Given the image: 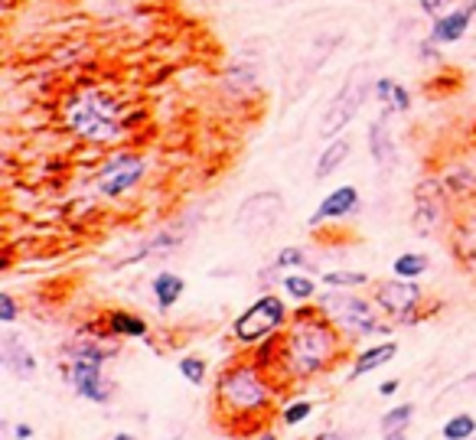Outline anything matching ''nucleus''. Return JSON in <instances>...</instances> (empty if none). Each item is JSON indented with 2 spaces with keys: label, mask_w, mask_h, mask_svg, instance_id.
Returning <instances> with one entry per match:
<instances>
[{
  "label": "nucleus",
  "mask_w": 476,
  "mask_h": 440,
  "mask_svg": "<svg viewBox=\"0 0 476 440\" xmlns=\"http://www.w3.org/2000/svg\"><path fill=\"white\" fill-rule=\"evenodd\" d=\"M281 278H284V271L281 268H278V264H268V268H261V271H258V288L261 290H268L271 288V284H281Z\"/></svg>",
  "instance_id": "obj_32"
},
{
  "label": "nucleus",
  "mask_w": 476,
  "mask_h": 440,
  "mask_svg": "<svg viewBox=\"0 0 476 440\" xmlns=\"http://www.w3.org/2000/svg\"><path fill=\"white\" fill-rule=\"evenodd\" d=\"M261 85V60H248V56H238L235 66L229 69L225 76V88L232 95H252L258 92Z\"/></svg>",
  "instance_id": "obj_21"
},
{
  "label": "nucleus",
  "mask_w": 476,
  "mask_h": 440,
  "mask_svg": "<svg viewBox=\"0 0 476 440\" xmlns=\"http://www.w3.org/2000/svg\"><path fill=\"white\" fill-rule=\"evenodd\" d=\"M441 437L444 440H473L476 437V415H470V411H457V415H451L441 424Z\"/></svg>",
  "instance_id": "obj_28"
},
{
  "label": "nucleus",
  "mask_w": 476,
  "mask_h": 440,
  "mask_svg": "<svg viewBox=\"0 0 476 440\" xmlns=\"http://www.w3.org/2000/svg\"><path fill=\"white\" fill-rule=\"evenodd\" d=\"M258 440H281V437H278V431H261L258 434Z\"/></svg>",
  "instance_id": "obj_39"
},
{
  "label": "nucleus",
  "mask_w": 476,
  "mask_h": 440,
  "mask_svg": "<svg viewBox=\"0 0 476 440\" xmlns=\"http://www.w3.org/2000/svg\"><path fill=\"white\" fill-rule=\"evenodd\" d=\"M316 405L310 399H294V401H284L281 408H278V421L288 424V427H300V424H307L310 417H314Z\"/></svg>",
  "instance_id": "obj_29"
},
{
  "label": "nucleus",
  "mask_w": 476,
  "mask_h": 440,
  "mask_svg": "<svg viewBox=\"0 0 476 440\" xmlns=\"http://www.w3.org/2000/svg\"><path fill=\"white\" fill-rule=\"evenodd\" d=\"M66 127L78 141L98 147L114 144L128 134L121 98L105 92V88H86V92L72 95V102L66 105Z\"/></svg>",
  "instance_id": "obj_4"
},
{
  "label": "nucleus",
  "mask_w": 476,
  "mask_h": 440,
  "mask_svg": "<svg viewBox=\"0 0 476 440\" xmlns=\"http://www.w3.org/2000/svg\"><path fill=\"white\" fill-rule=\"evenodd\" d=\"M372 85L375 82H369V78L362 76V66L349 72V78L340 85V92L333 95L330 105L324 108V118H320V137H324V141L340 137L343 131L352 124V118L359 115V108H362L366 98L372 95Z\"/></svg>",
  "instance_id": "obj_10"
},
{
  "label": "nucleus",
  "mask_w": 476,
  "mask_h": 440,
  "mask_svg": "<svg viewBox=\"0 0 476 440\" xmlns=\"http://www.w3.org/2000/svg\"><path fill=\"white\" fill-rule=\"evenodd\" d=\"M274 264L281 268V271H307V274H316V261L310 258V252L300 245H288L281 252L274 254Z\"/></svg>",
  "instance_id": "obj_26"
},
{
  "label": "nucleus",
  "mask_w": 476,
  "mask_h": 440,
  "mask_svg": "<svg viewBox=\"0 0 476 440\" xmlns=\"http://www.w3.org/2000/svg\"><path fill=\"white\" fill-rule=\"evenodd\" d=\"M451 189L444 187L441 177H427L415 187V212H411V229L421 238H434L441 232H451L453 209H451Z\"/></svg>",
  "instance_id": "obj_7"
},
{
  "label": "nucleus",
  "mask_w": 476,
  "mask_h": 440,
  "mask_svg": "<svg viewBox=\"0 0 476 440\" xmlns=\"http://www.w3.org/2000/svg\"><path fill=\"white\" fill-rule=\"evenodd\" d=\"M431 271V258L425 252H401L395 261H391V274L405 280H421Z\"/></svg>",
  "instance_id": "obj_25"
},
{
  "label": "nucleus",
  "mask_w": 476,
  "mask_h": 440,
  "mask_svg": "<svg viewBox=\"0 0 476 440\" xmlns=\"http://www.w3.org/2000/svg\"><path fill=\"white\" fill-rule=\"evenodd\" d=\"M417 408L411 401H401V405H391L382 417H379V431L389 434V431H408L411 421H415Z\"/></svg>",
  "instance_id": "obj_27"
},
{
  "label": "nucleus",
  "mask_w": 476,
  "mask_h": 440,
  "mask_svg": "<svg viewBox=\"0 0 476 440\" xmlns=\"http://www.w3.org/2000/svg\"><path fill=\"white\" fill-rule=\"evenodd\" d=\"M177 369H179V375L193 385V389H203L206 379H209V362H206L203 356H183L177 362Z\"/></svg>",
  "instance_id": "obj_30"
},
{
  "label": "nucleus",
  "mask_w": 476,
  "mask_h": 440,
  "mask_svg": "<svg viewBox=\"0 0 476 440\" xmlns=\"http://www.w3.org/2000/svg\"><path fill=\"white\" fill-rule=\"evenodd\" d=\"M0 365H4V372H10L20 381L36 379V372H40V359H36L33 346L17 330H7L0 336Z\"/></svg>",
  "instance_id": "obj_12"
},
{
  "label": "nucleus",
  "mask_w": 476,
  "mask_h": 440,
  "mask_svg": "<svg viewBox=\"0 0 476 440\" xmlns=\"http://www.w3.org/2000/svg\"><path fill=\"white\" fill-rule=\"evenodd\" d=\"M105 330L111 333L114 339H147L151 336V323L144 320L141 314H134V310H108V314L102 316Z\"/></svg>",
  "instance_id": "obj_20"
},
{
  "label": "nucleus",
  "mask_w": 476,
  "mask_h": 440,
  "mask_svg": "<svg viewBox=\"0 0 476 440\" xmlns=\"http://www.w3.org/2000/svg\"><path fill=\"white\" fill-rule=\"evenodd\" d=\"M398 389H401V379H385L382 385H379V395H382V399H391V395H398Z\"/></svg>",
  "instance_id": "obj_35"
},
{
  "label": "nucleus",
  "mask_w": 476,
  "mask_h": 440,
  "mask_svg": "<svg viewBox=\"0 0 476 440\" xmlns=\"http://www.w3.org/2000/svg\"><path fill=\"white\" fill-rule=\"evenodd\" d=\"M147 177V160L137 151H114L108 153L95 170V193L102 199H124L134 193Z\"/></svg>",
  "instance_id": "obj_8"
},
{
  "label": "nucleus",
  "mask_w": 476,
  "mask_h": 440,
  "mask_svg": "<svg viewBox=\"0 0 476 440\" xmlns=\"http://www.w3.org/2000/svg\"><path fill=\"white\" fill-rule=\"evenodd\" d=\"M314 304L330 316V323L346 336L349 346H356V343H362V339L389 336L391 333V320H385L372 297L359 294V290L324 288Z\"/></svg>",
  "instance_id": "obj_5"
},
{
  "label": "nucleus",
  "mask_w": 476,
  "mask_h": 440,
  "mask_svg": "<svg viewBox=\"0 0 476 440\" xmlns=\"http://www.w3.org/2000/svg\"><path fill=\"white\" fill-rule=\"evenodd\" d=\"M369 297L382 310L385 320L401 323V326L421 320V307H425V288H421V280H405L391 274L389 280H372Z\"/></svg>",
  "instance_id": "obj_9"
},
{
  "label": "nucleus",
  "mask_w": 476,
  "mask_h": 440,
  "mask_svg": "<svg viewBox=\"0 0 476 440\" xmlns=\"http://www.w3.org/2000/svg\"><path fill=\"white\" fill-rule=\"evenodd\" d=\"M118 346L108 330L102 333H78L72 343L62 346V362L60 372L69 381V389L76 391L82 401L92 405H108L114 399L118 385L105 375V365L114 359Z\"/></svg>",
  "instance_id": "obj_3"
},
{
  "label": "nucleus",
  "mask_w": 476,
  "mask_h": 440,
  "mask_svg": "<svg viewBox=\"0 0 476 440\" xmlns=\"http://www.w3.org/2000/svg\"><path fill=\"white\" fill-rule=\"evenodd\" d=\"M453 4H457V0H417V7L425 10L427 17H441V14H447Z\"/></svg>",
  "instance_id": "obj_33"
},
{
  "label": "nucleus",
  "mask_w": 476,
  "mask_h": 440,
  "mask_svg": "<svg viewBox=\"0 0 476 440\" xmlns=\"http://www.w3.org/2000/svg\"><path fill=\"white\" fill-rule=\"evenodd\" d=\"M447 238H451L453 258L463 264V271H470L476 278V206L457 212Z\"/></svg>",
  "instance_id": "obj_14"
},
{
  "label": "nucleus",
  "mask_w": 476,
  "mask_h": 440,
  "mask_svg": "<svg viewBox=\"0 0 476 440\" xmlns=\"http://www.w3.org/2000/svg\"><path fill=\"white\" fill-rule=\"evenodd\" d=\"M366 144H369V153H372V163L382 173H395L398 170V144H395V137H391V127H389V118H375L372 124L366 127Z\"/></svg>",
  "instance_id": "obj_15"
},
{
  "label": "nucleus",
  "mask_w": 476,
  "mask_h": 440,
  "mask_svg": "<svg viewBox=\"0 0 476 440\" xmlns=\"http://www.w3.org/2000/svg\"><path fill=\"white\" fill-rule=\"evenodd\" d=\"M17 320H20V304H17V297L4 290V294H0V323H4V326H14Z\"/></svg>",
  "instance_id": "obj_31"
},
{
  "label": "nucleus",
  "mask_w": 476,
  "mask_h": 440,
  "mask_svg": "<svg viewBox=\"0 0 476 440\" xmlns=\"http://www.w3.org/2000/svg\"><path fill=\"white\" fill-rule=\"evenodd\" d=\"M395 356H398V343H395V339H382V343H372V346L359 349L356 356H352V369H349L346 381H359L362 375L389 365Z\"/></svg>",
  "instance_id": "obj_18"
},
{
  "label": "nucleus",
  "mask_w": 476,
  "mask_h": 440,
  "mask_svg": "<svg viewBox=\"0 0 476 440\" xmlns=\"http://www.w3.org/2000/svg\"><path fill=\"white\" fill-rule=\"evenodd\" d=\"M473 10L463 4V7H451L447 14H441V17L431 20V40L437 42V46H453V42H460L463 36L470 33V23H473Z\"/></svg>",
  "instance_id": "obj_16"
},
{
  "label": "nucleus",
  "mask_w": 476,
  "mask_h": 440,
  "mask_svg": "<svg viewBox=\"0 0 476 440\" xmlns=\"http://www.w3.org/2000/svg\"><path fill=\"white\" fill-rule=\"evenodd\" d=\"M278 288H281V294L288 297L290 304H314L320 297V280L307 271H284Z\"/></svg>",
  "instance_id": "obj_23"
},
{
  "label": "nucleus",
  "mask_w": 476,
  "mask_h": 440,
  "mask_svg": "<svg viewBox=\"0 0 476 440\" xmlns=\"http://www.w3.org/2000/svg\"><path fill=\"white\" fill-rule=\"evenodd\" d=\"M215 421L232 427V434H248V424L268 421L278 408V375L255 353L222 365L213 385Z\"/></svg>",
  "instance_id": "obj_2"
},
{
  "label": "nucleus",
  "mask_w": 476,
  "mask_h": 440,
  "mask_svg": "<svg viewBox=\"0 0 476 440\" xmlns=\"http://www.w3.org/2000/svg\"><path fill=\"white\" fill-rule=\"evenodd\" d=\"M183 294H187V280H183V274H173V271H157L151 278V297H153V307L160 310V314H167V310H173V307L183 300Z\"/></svg>",
  "instance_id": "obj_19"
},
{
  "label": "nucleus",
  "mask_w": 476,
  "mask_h": 440,
  "mask_svg": "<svg viewBox=\"0 0 476 440\" xmlns=\"http://www.w3.org/2000/svg\"><path fill=\"white\" fill-rule=\"evenodd\" d=\"M382 440H408V431H389L382 434Z\"/></svg>",
  "instance_id": "obj_38"
},
{
  "label": "nucleus",
  "mask_w": 476,
  "mask_h": 440,
  "mask_svg": "<svg viewBox=\"0 0 476 440\" xmlns=\"http://www.w3.org/2000/svg\"><path fill=\"white\" fill-rule=\"evenodd\" d=\"M310 440H346V434H340V431H320V434H314Z\"/></svg>",
  "instance_id": "obj_37"
},
{
  "label": "nucleus",
  "mask_w": 476,
  "mask_h": 440,
  "mask_svg": "<svg viewBox=\"0 0 476 440\" xmlns=\"http://www.w3.org/2000/svg\"><path fill=\"white\" fill-rule=\"evenodd\" d=\"M346 336L330 323L316 304H298L288 330L278 336V362L274 375L290 381H314L333 372L346 356Z\"/></svg>",
  "instance_id": "obj_1"
},
{
  "label": "nucleus",
  "mask_w": 476,
  "mask_h": 440,
  "mask_svg": "<svg viewBox=\"0 0 476 440\" xmlns=\"http://www.w3.org/2000/svg\"><path fill=\"white\" fill-rule=\"evenodd\" d=\"M349 153H352V144H349L346 134L326 141V147L320 151V157H316V163H314V179H330L333 173L349 160Z\"/></svg>",
  "instance_id": "obj_22"
},
{
  "label": "nucleus",
  "mask_w": 476,
  "mask_h": 440,
  "mask_svg": "<svg viewBox=\"0 0 476 440\" xmlns=\"http://www.w3.org/2000/svg\"><path fill=\"white\" fill-rule=\"evenodd\" d=\"M463 385H470V389H476V372H473V375H467V381H463Z\"/></svg>",
  "instance_id": "obj_41"
},
{
  "label": "nucleus",
  "mask_w": 476,
  "mask_h": 440,
  "mask_svg": "<svg viewBox=\"0 0 476 440\" xmlns=\"http://www.w3.org/2000/svg\"><path fill=\"white\" fill-rule=\"evenodd\" d=\"M417 60H425V62H431V60H441V46H437V42L431 40V36H427V40H421L417 42Z\"/></svg>",
  "instance_id": "obj_34"
},
{
  "label": "nucleus",
  "mask_w": 476,
  "mask_h": 440,
  "mask_svg": "<svg viewBox=\"0 0 476 440\" xmlns=\"http://www.w3.org/2000/svg\"><path fill=\"white\" fill-rule=\"evenodd\" d=\"M372 98L379 102L385 118H389V115H405V111H411V105H415V95H411L408 85L398 82V78H391V76L375 78Z\"/></svg>",
  "instance_id": "obj_17"
},
{
  "label": "nucleus",
  "mask_w": 476,
  "mask_h": 440,
  "mask_svg": "<svg viewBox=\"0 0 476 440\" xmlns=\"http://www.w3.org/2000/svg\"><path fill=\"white\" fill-rule=\"evenodd\" d=\"M290 314H294V310L288 307V297L274 294V290H261L258 300H252V304L232 320V339L245 349L261 346V343L281 336V333L288 330Z\"/></svg>",
  "instance_id": "obj_6"
},
{
  "label": "nucleus",
  "mask_w": 476,
  "mask_h": 440,
  "mask_svg": "<svg viewBox=\"0 0 476 440\" xmlns=\"http://www.w3.org/2000/svg\"><path fill=\"white\" fill-rule=\"evenodd\" d=\"M320 284L333 290H362V288H372V274L352 271V268H333V271L320 274Z\"/></svg>",
  "instance_id": "obj_24"
},
{
  "label": "nucleus",
  "mask_w": 476,
  "mask_h": 440,
  "mask_svg": "<svg viewBox=\"0 0 476 440\" xmlns=\"http://www.w3.org/2000/svg\"><path fill=\"white\" fill-rule=\"evenodd\" d=\"M33 424H17L14 427V440H33Z\"/></svg>",
  "instance_id": "obj_36"
},
{
  "label": "nucleus",
  "mask_w": 476,
  "mask_h": 440,
  "mask_svg": "<svg viewBox=\"0 0 476 440\" xmlns=\"http://www.w3.org/2000/svg\"><path fill=\"white\" fill-rule=\"evenodd\" d=\"M111 440H141V437H134V434H128V431H118Z\"/></svg>",
  "instance_id": "obj_40"
},
{
  "label": "nucleus",
  "mask_w": 476,
  "mask_h": 440,
  "mask_svg": "<svg viewBox=\"0 0 476 440\" xmlns=\"http://www.w3.org/2000/svg\"><path fill=\"white\" fill-rule=\"evenodd\" d=\"M362 209V196H359V187L352 183H343V187L330 189V193L320 199L316 212L310 215V229H320L326 222H343L349 215H356Z\"/></svg>",
  "instance_id": "obj_13"
},
{
  "label": "nucleus",
  "mask_w": 476,
  "mask_h": 440,
  "mask_svg": "<svg viewBox=\"0 0 476 440\" xmlns=\"http://www.w3.org/2000/svg\"><path fill=\"white\" fill-rule=\"evenodd\" d=\"M284 219V196L278 189H261L242 199L235 209V229L245 238H264L271 235Z\"/></svg>",
  "instance_id": "obj_11"
}]
</instances>
